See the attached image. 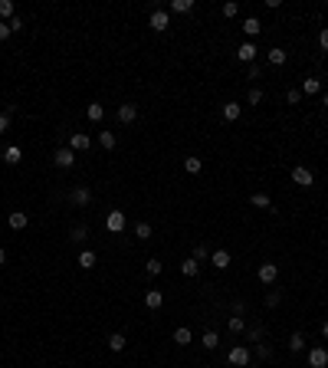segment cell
<instances>
[{
	"instance_id": "cell-14",
	"label": "cell",
	"mask_w": 328,
	"mask_h": 368,
	"mask_svg": "<svg viewBox=\"0 0 328 368\" xmlns=\"http://www.w3.org/2000/svg\"><path fill=\"white\" fill-rule=\"evenodd\" d=\"M144 306H148V309H161L164 306V293H161V289H151V293L144 296Z\"/></svg>"
},
{
	"instance_id": "cell-23",
	"label": "cell",
	"mask_w": 328,
	"mask_h": 368,
	"mask_svg": "<svg viewBox=\"0 0 328 368\" xmlns=\"http://www.w3.org/2000/svg\"><path fill=\"white\" fill-rule=\"evenodd\" d=\"M174 342H177V345H191V329H187V325L174 329Z\"/></svg>"
},
{
	"instance_id": "cell-21",
	"label": "cell",
	"mask_w": 328,
	"mask_h": 368,
	"mask_svg": "<svg viewBox=\"0 0 328 368\" xmlns=\"http://www.w3.org/2000/svg\"><path fill=\"white\" fill-rule=\"evenodd\" d=\"M197 270H200V263L194 260V256H187V260L180 263V273H184V276H197Z\"/></svg>"
},
{
	"instance_id": "cell-46",
	"label": "cell",
	"mask_w": 328,
	"mask_h": 368,
	"mask_svg": "<svg viewBox=\"0 0 328 368\" xmlns=\"http://www.w3.org/2000/svg\"><path fill=\"white\" fill-rule=\"evenodd\" d=\"M0 263H7V250H0Z\"/></svg>"
},
{
	"instance_id": "cell-36",
	"label": "cell",
	"mask_w": 328,
	"mask_h": 368,
	"mask_svg": "<svg viewBox=\"0 0 328 368\" xmlns=\"http://www.w3.org/2000/svg\"><path fill=\"white\" fill-rule=\"evenodd\" d=\"M285 99H289L292 106H299V102H302V89H289V95H285Z\"/></svg>"
},
{
	"instance_id": "cell-1",
	"label": "cell",
	"mask_w": 328,
	"mask_h": 368,
	"mask_svg": "<svg viewBox=\"0 0 328 368\" xmlns=\"http://www.w3.org/2000/svg\"><path fill=\"white\" fill-rule=\"evenodd\" d=\"M227 358H230V365H236V368H246V365H249V358H253V352H249V349H243V345H233Z\"/></svg>"
},
{
	"instance_id": "cell-5",
	"label": "cell",
	"mask_w": 328,
	"mask_h": 368,
	"mask_svg": "<svg viewBox=\"0 0 328 368\" xmlns=\"http://www.w3.org/2000/svg\"><path fill=\"white\" fill-rule=\"evenodd\" d=\"M309 368H328V352L322 349V345L309 349Z\"/></svg>"
},
{
	"instance_id": "cell-11",
	"label": "cell",
	"mask_w": 328,
	"mask_h": 368,
	"mask_svg": "<svg viewBox=\"0 0 328 368\" xmlns=\"http://www.w3.org/2000/svg\"><path fill=\"white\" fill-rule=\"evenodd\" d=\"M236 59H240V62H249V66H253V59H256V46H253V43H243L240 50H236Z\"/></svg>"
},
{
	"instance_id": "cell-7",
	"label": "cell",
	"mask_w": 328,
	"mask_h": 368,
	"mask_svg": "<svg viewBox=\"0 0 328 368\" xmlns=\"http://www.w3.org/2000/svg\"><path fill=\"white\" fill-rule=\"evenodd\" d=\"M148 23H151V30H158V33H164V30H167V26H171V17H167V13H164V10H151V20H148Z\"/></svg>"
},
{
	"instance_id": "cell-8",
	"label": "cell",
	"mask_w": 328,
	"mask_h": 368,
	"mask_svg": "<svg viewBox=\"0 0 328 368\" xmlns=\"http://www.w3.org/2000/svg\"><path fill=\"white\" fill-rule=\"evenodd\" d=\"M53 161H56V168H72V164H76V151L72 148H59Z\"/></svg>"
},
{
	"instance_id": "cell-43",
	"label": "cell",
	"mask_w": 328,
	"mask_h": 368,
	"mask_svg": "<svg viewBox=\"0 0 328 368\" xmlns=\"http://www.w3.org/2000/svg\"><path fill=\"white\" fill-rule=\"evenodd\" d=\"M204 256H207V247H204V244L194 247V260H204Z\"/></svg>"
},
{
	"instance_id": "cell-22",
	"label": "cell",
	"mask_w": 328,
	"mask_h": 368,
	"mask_svg": "<svg viewBox=\"0 0 328 368\" xmlns=\"http://www.w3.org/2000/svg\"><path fill=\"white\" fill-rule=\"evenodd\" d=\"M76 263H79L82 270H92V266H95V253H92V250H82V253H79V260H76Z\"/></svg>"
},
{
	"instance_id": "cell-40",
	"label": "cell",
	"mask_w": 328,
	"mask_h": 368,
	"mask_svg": "<svg viewBox=\"0 0 328 368\" xmlns=\"http://www.w3.org/2000/svg\"><path fill=\"white\" fill-rule=\"evenodd\" d=\"M318 46L328 50V26H322V33H318Z\"/></svg>"
},
{
	"instance_id": "cell-3",
	"label": "cell",
	"mask_w": 328,
	"mask_h": 368,
	"mask_svg": "<svg viewBox=\"0 0 328 368\" xmlns=\"http://www.w3.org/2000/svg\"><path fill=\"white\" fill-rule=\"evenodd\" d=\"M135 119H138V106H135V102H122V106H118V122L131 125Z\"/></svg>"
},
{
	"instance_id": "cell-35",
	"label": "cell",
	"mask_w": 328,
	"mask_h": 368,
	"mask_svg": "<svg viewBox=\"0 0 328 368\" xmlns=\"http://www.w3.org/2000/svg\"><path fill=\"white\" fill-rule=\"evenodd\" d=\"M236 13H240V4H233V0L223 4V17H236Z\"/></svg>"
},
{
	"instance_id": "cell-28",
	"label": "cell",
	"mask_w": 328,
	"mask_h": 368,
	"mask_svg": "<svg viewBox=\"0 0 328 368\" xmlns=\"http://www.w3.org/2000/svg\"><path fill=\"white\" fill-rule=\"evenodd\" d=\"M253 355H256V358H273V345H266V342H256Z\"/></svg>"
},
{
	"instance_id": "cell-2",
	"label": "cell",
	"mask_w": 328,
	"mask_h": 368,
	"mask_svg": "<svg viewBox=\"0 0 328 368\" xmlns=\"http://www.w3.org/2000/svg\"><path fill=\"white\" fill-rule=\"evenodd\" d=\"M105 230H108V233H122V230H125V211H108Z\"/></svg>"
},
{
	"instance_id": "cell-6",
	"label": "cell",
	"mask_w": 328,
	"mask_h": 368,
	"mask_svg": "<svg viewBox=\"0 0 328 368\" xmlns=\"http://www.w3.org/2000/svg\"><path fill=\"white\" fill-rule=\"evenodd\" d=\"M256 276H260V283H276V276H279V266L276 263H260V270H256Z\"/></svg>"
},
{
	"instance_id": "cell-32",
	"label": "cell",
	"mask_w": 328,
	"mask_h": 368,
	"mask_svg": "<svg viewBox=\"0 0 328 368\" xmlns=\"http://www.w3.org/2000/svg\"><path fill=\"white\" fill-rule=\"evenodd\" d=\"M99 145H102V148H115V135H112V131H102V135H99Z\"/></svg>"
},
{
	"instance_id": "cell-31",
	"label": "cell",
	"mask_w": 328,
	"mask_h": 368,
	"mask_svg": "<svg viewBox=\"0 0 328 368\" xmlns=\"http://www.w3.org/2000/svg\"><path fill=\"white\" fill-rule=\"evenodd\" d=\"M289 349H292V352H302V349H305V336H302V332H296V336L289 339Z\"/></svg>"
},
{
	"instance_id": "cell-30",
	"label": "cell",
	"mask_w": 328,
	"mask_h": 368,
	"mask_svg": "<svg viewBox=\"0 0 328 368\" xmlns=\"http://www.w3.org/2000/svg\"><path fill=\"white\" fill-rule=\"evenodd\" d=\"M89 237V230H86V227H72V233H69V240H72V244H82V240H86Z\"/></svg>"
},
{
	"instance_id": "cell-25",
	"label": "cell",
	"mask_w": 328,
	"mask_h": 368,
	"mask_svg": "<svg viewBox=\"0 0 328 368\" xmlns=\"http://www.w3.org/2000/svg\"><path fill=\"white\" fill-rule=\"evenodd\" d=\"M171 10L174 13H191L194 10V0H171Z\"/></svg>"
},
{
	"instance_id": "cell-20",
	"label": "cell",
	"mask_w": 328,
	"mask_h": 368,
	"mask_svg": "<svg viewBox=\"0 0 328 368\" xmlns=\"http://www.w3.org/2000/svg\"><path fill=\"white\" fill-rule=\"evenodd\" d=\"M86 115H89V122H102V119H105V109H102L99 102H92V106L86 109Z\"/></svg>"
},
{
	"instance_id": "cell-17",
	"label": "cell",
	"mask_w": 328,
	"mask_h": 368,
	"mask_svg": "<svg viewBox=\"0 0 328 368\" xmlns=\"http://www.w3.org/2000/svg\"><path fill=\"white\" fill-rule=\"evenodd\" d=\"M125 345H128V339H125L122 332H112V336H108V349H112V352H122Z\"/></svg>"
},
{
	"instance_id": "cell-44",
	"label": "cell",
	"mask_w": 328,
	"mask_h": 368,
	"mask_svg": "<svg viewBox=\"0 0 328 368\" xmlns=\"http://www.w3.org/2000/svg\"><path fill=\"white\" fill-rule=\"evenodd\" d=\"M10 30H13V33H17V30H23V20H20V17H13V20H10Z\"/></svg>"
},
{
	"instance_id": "cell-45",
	"label": "cell",
	"mask_w": 328,
	"mask_h": 368,
	"mask_svg": "<svg viewBox=\"0 0 328 368\" xmlns=\"http://www.w3.org/2000/svg\"><path fill=\"white\" fill-rule=\"evenodd\" d=\"M322 336L328 339V319H325V322H322Z\"/></svg>"
},
{
	"instance_id": "cell-38",
	"label": "cell",
	"mask_w": 328,
	"mask_h": 368,
	"mask_svg": "<svg viewBox=\"0 0 328 368\" xmlns=\"http://www.w3.org/2000/svg\"><path fill=\"white\" fill-rule=\"evenodd\" d=\"M161 270H164V266H161V260H148V273H151V276H158Z\"/></svg>"
},
{
	"instance_id": "cell-19",
	"label": "cell",
	"mask_w": 328,
	"mask_h": 368,
	"mask_svg": "<svg viewBox=\"0 0 328 368\" xmlns=\"http://www.w3.org/2000/svg\"><path fill=\"white\" fill-rule=\"evenodd\" d=\"M184 171L187 175H200V171H204V161H200V158H184Z\"/></svg>"
},
{
	"instance_id": "cell-26",
	"label": "cell",
	"mask_w": 328,
	"mask_h": 368,
	"mask_svg": "<svg viewBox=\"0 0 328 368\" xmlns=\"http://www.w3.org/2000/svg\"><path fill=\"white\" fill-rule=\"evenodd\" d=\"M318 89H322V82H318V79H305L302 82V95H318Z\"/></svg>"
},
{
	"instance_id": "cell-4",
	"label": "cell",
	"mask_w": 328,
	"mask_h": 368,
	"mask_svg": "<svg viewBox=\"0 0 328 368\" xmlns=\"http://www.w3.org/2000/svg\"><path fill=\"white\" fill-rule=\"evenodd\" d=\"M292 181H296L299 187H312V184H315V178H312V171H309V168L296 164V168H292Z\"/></svg>"
},
{
	"instance_id": "cell-9",
	"label": "cell",
	"mask_w": 328,
	"mask_h": 368,
	"mask_svg": "<svg viewBox=\"0 0 328 368\" xmlns=\"http://www.w3.org/2000/svg\"><path fill=\"white\" fill-rule=\"evenodd\" d=\"M89 145H92V142H89L86 131H72V135H69V148H72V151H89Z\"/></svg>"
},
{
	"instance_id": "cell-47",
	"label": "cell",
	"mask_w": 328,
	"mask_h": 368,
	"mask_svg": "<svg viewBox=\"0 0 328 368\" xmlns=\"http://www.w3.org/2000/svg\"><path fill=\"white\" fill-rule=\"evenodd\" d=\"M322 102H325V109H328V92H325V95H322Z\"/></svg>"
},
{
	"instance_id": "cell-33",
	"label": "cell",
	"mask_w": 328,
	"mask_h": 368,
	"mask_svg": "<svg viewBox=\"0 0 328 368\" xmlns=\"http://www.w3.org/2000/svg\"><path fill=\"white\" fill-rule=\"evenodd\" d=\"M135 237H138V240H148V237H151V224H144V220H141V224L135 227Z\"/></svg>"
},
{
	"instance_id": "cell-13",
	"label": "cell",
	"mask_w": 328,
	"mask_h": 368,
	"mask_svg": "<svg viewBox=\"0 0 328 368\" xmlns=\"http://www.w3.org/2000/svg\"><path fill=\"white\" fill-rule=\"evenodd\" d=\"M240 115H243V106H240V102H227V106H223V119H227V122H236Z\"/></svg>"
},
{
	"instance_id": "cell-42",
	"label": "cell",
	"mask_w": 328,
	"mask_h": 368,
	"mask_svg": "<svg viewBox=\"0 0 328 368\" xmlns=\"http://www.w3.org/2000/svg\"><path fill=\"white\" fill-rule=\"evenodd\" d=\"M10 33H13V30H10V23H4V20H0V40H7Z\"/></svg>"
},
{
	"instance_id": "cell-18",
	"label": "cell",
	"mask_w": 328,
	"mask_h": 368,
	"mask_svg": "<svg viewBox=\"0 0 328 368\" xmlns=\"http://www.w3.org/2000/svg\"><path fill=\"white\" fill-rule=\"evenodd\" d=\"M13 10H17V7H13V0H0V17H4V23H10V20L17 17Z\"/></svg>"
},
{
	"instance_id": "cell-34",
	"label": "cell",
	"mask_w": 328,
	"mask_h": 368,
	"mask_svg": "<svg viewBox=\"0 0 328 368\" xmlns=\"http://www.w3.org/2000/svg\"><path fill=\"white\" fill-rule=\"evenodd\" d=\"M4 161H7V164H17V161H20V148H7V151H4Z\"/></svg>"
},
{
	"instance_id": "cell-37",
	"label": "cell",
	"mask_w": 328,
	"mask_h": 368,
	"mask_svg": "<svg viewBox=\"0 0 328 368\" xmlns=\"http://www.w3.org/2000/svg\"><path fill=\"white\" fill-rule=\"evenodd\" d=\"M230 332H243V319L240 316H230Z\"/></svg>"
},
{
	"instance_id": "cell-27",
	"label": "cell",
	"mask_w": 328,
	"mask_h": 368,
	"mask_svg": "<svg viewBox=\"0 0 328 368\" xmlns=\"http://www.w3.org/2000/svg\"><path fill=\"white\" fill-rule=\"evenodd\" d=\"M285 59H289V56H285V50H279V46H276V50H269V62H273V66H285Z\"/></svg>"
},
{
	"instance_id": "cell-16",
	"label": "cell",
	"mask_w": 328,
	"mask_h": 368,
	"mask_svg": "<svg viewBox=\"0 0 328 368\" xmlns=\"http://www.w3.org/2000/svg\"><path fill=\"white\" fill-rule=\"evenodd\" d=\"M260 30H263V23L256 17H246V20H243V33H246V37H260Z\"/></svg>"
},
{
	"instance_id": "cell-10",
	"label": "cell",
	"mask_w": 328,
	"mask_h": 368,
	"mask_svg": "<svg viewBox=\"0 0 328 368\" xmlns=\"http://www.w3.org/2000/svg\"><path fill=\"white\" fill-rule=\"evenodd\" d=\"M69 200H72V204H89V200H92V191H89V187H72V191H69Z\"/></svg>"
},
{
	"instance_id": "cell-29",
	"label": "cell",
	"mask_w": 328,
	"mask_h": 368,
	"mask_svg": "<svg viewBox=\"0 0 328 368\" xmlns=\"http://www.w3.org/2000/svg\"><path fill=\"white\" fill-rule=\"evenodd\" d=\"M253 207H269V211H273V200H269V194H253Z\"/></svg>"
},
{
	"instance_id": "cell-39",
	"label": "cell",
	"mask_w": 328,
	"mask_h": 368,
	"mask_svg": "<svg viewBox=\"0 0 328 368\" xmlns=\"http://www.w3.org/2000/svg\"><path fill=\"white\" fill-rule=\"evenodd\" d=\"M249 106H260V102H263V92H260V89H253V92H249Z\"/></svg>"
},
{
	"instance_id": "cell-15",
	"label": "cell",
	"mask_w": 328,
	"mask_h": 368,
	"mask_svg": "<svg viewBox=\"0 0 328 368\" xmlns=\"http://www.w3.org/2000/svg\"><path fill=\"white\" fill-rule=\"evenodd\" d=\"M210 263L217 270H227L230 266V253H227V250H213V253H210Z\"/></svg>"
},
{
	"instance_id": "cell-12",
	"label": "cell",
	"mask_w": 328,
	"mask_h": 368,
	"mask_svg": "<svg viewBox=\"0 0 328 368\" xmlns=\"http://www.w3.org/2000/svg\"><path fill=\"white\" fill-rule=\"evenodd\" d=\"M7 224H10V227H13V230H23V227H26V224H30V217H26V214H23V211H13V214H10V217H7Z\"/></svg>"
},
{
	"instance_id": "cell-24",
	"label": "cell",
	"mask_w": 328,
	"mask_h": 368,
	"mask_svg": "<svg viewBox=\"0 0 328 368\" xmlns=\"http://www.w3.org/2000/svg\"><path fill=\"white\" fill-rule=\"evenodd\" d=\"M200 345H204L207 352H213L220 345V339H217V332H204V339H200Z\"/></svg>"
},
{
	"instance_id": "cell-41",
	"label": "cell",
	"mask_w": 328,
	"mask_h": 368,
	"mask_svg": "<svg viewBox=\"0 0 328 368\" xmlns=\"http://www.w3.org/2000/svg\"><path fill=\"white\" fill-rule=\"evenodd\" d=\"M10 128V112H0V131Z\"/></svg>"
}]
</instances>
